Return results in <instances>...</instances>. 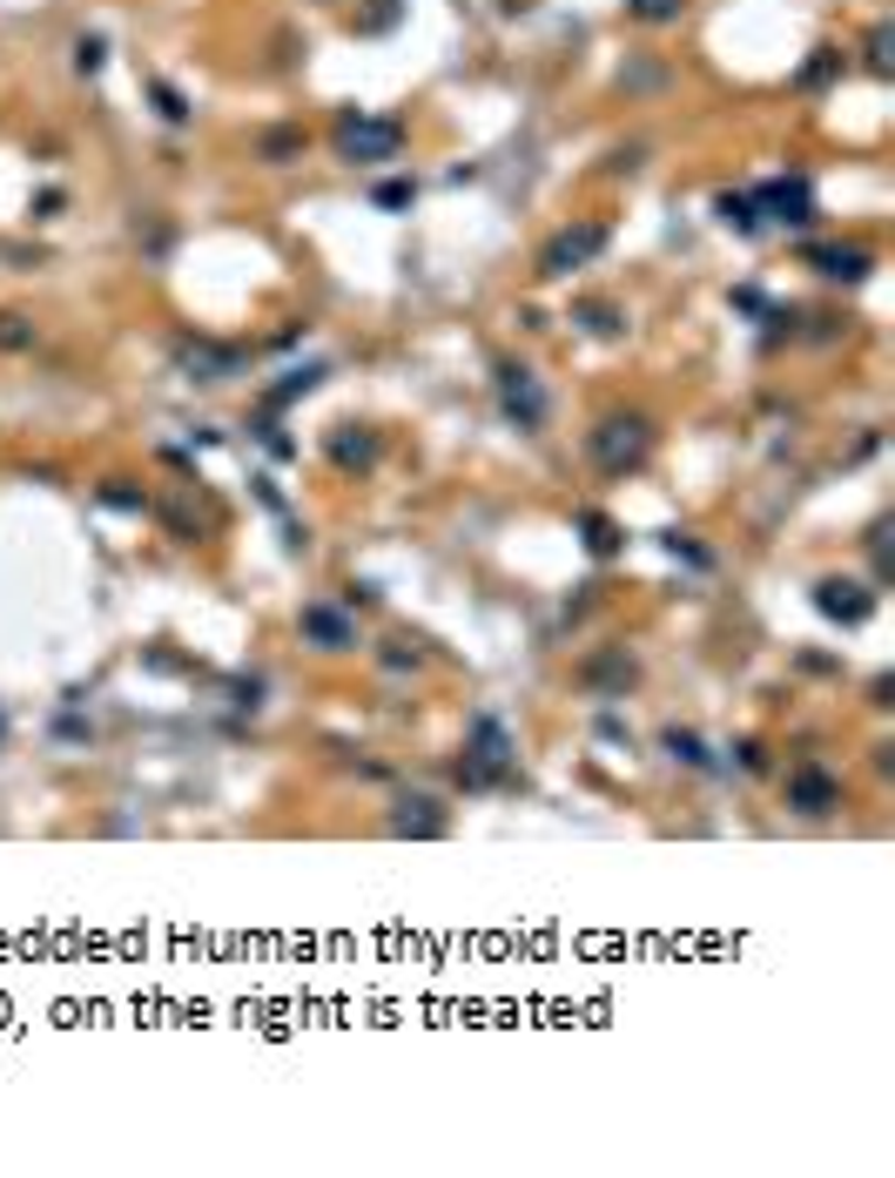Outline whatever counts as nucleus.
<instances>
[{"mask_svg": "<svg viewBox=\"0 0 895 1178\" xmlns=\"http://www.w3.org/2000/svg\"><path fill=\"white\" fill-rule=\"evenodd\" d=\"M397 148H404V122H397V115H364V108H357V115L337 122V155H344L351 168H357V162H391Z\"/></svg>", "mask_w": 895, "mask_h": 1178, "instance_id": "3", "label": "nucleus"}, {"mask_svg": "<svg viewBox=\"0 0 895 1178\" xmlns=\"http://www.w3.org/2000/svg\"><path fill=\"white\" fill-rule=\"evenodd\" d=\"M290 155H303V135L296 128H270L263 135V162H290Z\"/></svg>", "mask_w": 895, "mask_h": 1178, "instance_id": "25", "label": "nucleus"}, {"mask_svg": "<svg viewBox=\"0 0 895 1178\" xmlns=\"http://www.w3.org/2000/svg\"><path fill=\"white\" fill-rule=\"evenodd\" d=\"M499 404H506V417L519 432H539L545 425V391H539V378L525 371V364H499Z\"/></svg>", "mask_w": 895, "mask_h": 1178, "instance_id": "7", "label": "nucleus"}, {"mask_svg": "<svg viewBox=\"0 0 895 1178\" xmlns=\"http://www.w3.org/2000/svg\"><path fill=\"white\" fill-rule=\"evenodd\" d=\"M660 747L674 754L680 768H714V754H707V747H700V734H687V727H667V734H660Z\"/></svg>", "mask_w": 895, "mask_h": 1178, "instance_id": "15", "label": "nucleus"}, {"mask_svg": "<svg viewBox=\"0 0 895 1178\" xmlns=\"http://www.w3.org/2000/svg\"><path fill=\"white\" fill-rule=\"evenodd\" d=\"M391 828H397V835H425V841H431V835H445L451 822H445V808H438L431 795H412V802H397Z\"/></svg>", "mask_w": 895, "mask_h": 1178, "instance_id": "12", "label": "nucleus"}, {"mask_svg": "<svg viewBox=\"0 0 895 1178\" xmlns=\"http://www.w3.org/2000/svg\"><path fill=\"white\" fill-rule=\"evenodd\" d=\"M0 734H8V721H0Z\"/></svg>", "mask_w": 895, "mask_h": 1178, "instance_id": "31", "label": "nucleus"}, {"mask_svg": "<svg viewBox=\"0 0 895 1178\" xmlns=\"http://www.w3.org/2000/svg\"><path fill=\"white\" fill-rule=\"evenodd\" d=\"M102 498H108V505H122V513H142V505H148L135 485H102Z\"/></svg>", "mask_w": 895, "mask_h": 1178, "instance_id": "28", "label": "nucleus"}, {"mask_svg": "<svg viewBox=\"0 0 895 1178\" xmlns=\"http://www.w3.org/2000/svg\"><path fill=\"white\" fill-rule=\"evenodd\" d=\"M404 203H412V183H384L377 189V209H404Z\"/></svg>", "mask_w": 895, "mask_h": 1178, "instance_id": "29", "label": "nucleus"}, {"mask_svg": "<svg viewBox=\"0 0 895 1178\" xmlns=\"http://www.w3.org/2000/svg\"><path fill=\"white\" fill-rule=\"evenodd\" d=\"M102 61H108V41H102V34H81V41H74V68H81V74H102Z\"/></svg>", "mask_w": 895, "mask_h": 1178, "instance_id": "24", "label": "nucleus"}, {"mask_svg": "<svg viewBox=\"0 0 895 1178\" xmlns=\"http://www.w3.org/2000/svg\"><path fill=\"white\" fill-rule=\"evenodd\" d=\"M391 666H418V647H404V640H391V653H384Z\"/></svg>", "mask_w": 895, "mask_h": 1178, "instance_id": "30", "label": "nucleus"}, {"mask_svg": "<svg viewBox=\"0 0 895 1178\" xmlns=\"http://www.w3.org/2000/svg\"><path fill=\"white\" fill-rule=\"evenodd\" d=\"M573 323H586L593 337H620V330H626V310H613V303H573Z\"/></svg>", "mask_w": 895, "mask_h": 1178, "instance_id": "17", "label": "nucleus"}, {"mask_svg": "<svg viewBox=\"0 0 895 1178\" xmlns=\"http://www.w3.org/2000/svg\"><path fill=\"white\" fill-rule=\"evenodd\" d=\"M176 364L196 378V384H229L242 371V351L236 344H209V337H183L176 344Z\"/></svg>", "mask_w": 895, "mask_h": 1178, "instance_id": "8", "label": "nucleus"}, {"mask_svg": "<svg viewBox=\"0 0 895 1178\" xmlns=\"http://www.w3.org/2000/svg\"><path fill=\"white\" fill-rule=\"evenodd\" d=\"M296 633H303V647H316V653H351V647H357V620H351L344 607H331V600H310V607L296 613Z\"/></svg>", "mask_w": 895, "mask_h": 1178, "instance_id": "6", "label": "nucleus"}, {"mask_svg": "<svg viewBox=\"0 0 895 1178\" xmlns=\"http://www.w3.org/2000/svg\"><path fill=\"white\" fill-rule=\"evenodd\" d=\"M680 8H687V0H626L633 21H680Z\"/></svg>", "mask_w": 895, "mask_h": 1178, "instance_id": "23", "label": "nucleus"}, {"mask_svg": "<svg viewBox=\"0 0 895 1178\" xmlns=\"http://www.w3.org/2000/svg\"><path fill=\"white\" fill-rule=\"evenodd\" d=\"M714 209H720V223H727V229H741V236H754V229H761V209H754V196H735V189H727Z\"/></svg>", "mask_w": 895, "mask_h": 1178, "instance_id": "16", "label": "nucleus"}, {"mask_svg": "<svg viewBox=\"0 0 895 1178\" xmlns=\"http://www.w3.org/2000/svg\"><path fill=\"white\" fill-rule=\"evenodd\" d=\"M512 734H506V721L499 714H478L471 721V741H465V754H458V782L478 795V788H499V782H512Z\"/></svg>", "mask_w": 895, "mask_h": 1178, "instance_id": "2", "label": "nucleus"}, {"mask_svg": "<svg viewBox=\"0 0 895 1178\" xmlns=\"http://www.w3.org/2000/svg\"><path fill=\"white\" fill-rule=\"evenodd\" d=\"M754 209L781 229H808L815 223V189H808V176H774V183L754 189Z\"/></svg>", "mask_w": 895, "mask_h": 1178, "instance_id": "5", "label": "nucleus"}, {"mask_svg": "<svg viewBox=\"0 0 895 1178\" xmlns=\"http://www.w3.org/2000/svg\"><path fill=\"white\" fill-rule=\"evenodd\" d=\"M580 533H586V552H593V559H613V552H620V526H613L606 513H593V505L580 513Z\"/></svg>", "mask_w": 895, "mask_h": 1178, "instance_id": "14", "label": "nucleus"}, {"mask_svg": "<svg viewBox=\"0 0 895 1178\" xmlns=\"http://www.w3.org/2000/svg\"><path fill=\"white\" fill-rule=\"evenodd\" d=\"M148 95H155V108H162V122H176V128L189 122V102H183V95L169 89V81H148Z\"/></svg>", "mask_w": 895, "mask_h": 1178, "instance_id": "22", "label": "nucleus"}, {"mask_svg": "<svg viewBox=\"0 0 895 1178\" xmlns=\"http://www.w3.org/2000/svg\"><path fill=\"white\" fill-rule=\"evenodd\" d=\"M586 452H593V465L606 478H626V472L646 465V452H654V425H646L639 411H606L600 425L586 432Z\"/></svg>", "mask_w": 895, "mask_h": 1178, "instance_id": "1", "label": "nucleus"}, {"mask_svg": "<svg viewBox=\"0 0 895 1178\" xmlns=\"http://www.w3.org/2000/svg\"><path fill=\"white\" fill-rule=\"evenodd\" d=\"M331 458H337L344 472L377 465V432H364V425H337V432H331Z\"/></svg>", "mask_w": 895, "mask_h": 1178, "instance_id": "13", "label": "nucleus"}, {"mask_svg": "<svg viewBox=\"0 0 895 1178\" xmlns=\"http://www.w3.org/2000/svg\"><path fill=\"white\" fill-rule=\"evenodd\" d=\"M815 613H822V620H842V627H862V620L875 613V593H868V586H855V579H822V586H815Z\"/></svg>", "mask_w": 895, "mask_h": 1178, "instance_id": "11", "label": "nucleus"}, {"mask_svg": "<svg viewBox=\"0 0 895 1178\" xmlns=\"http://www.w3.org/2000/svg\"><path fill=\"white\" fill-rule=\"evenodd\" d=\"M868 68H875V74H888V68H895V28H888V21H875V28H868Z\"/></svg>", "mask_w": 895, "mask_h": 1178, "instance_id": "20", "label": "nucleus"}, {"mask_svg": "<svg viewBox=\"0 0 895 1178\" xmlns=\"http://www.w3.org/2000/svg\"><path fill=\"white\" fill-rule=\"evenodd\" d=\"M835 74H842V54H835V48H815V61L794 74V89H829Z\"/></svg>", "mask_w": 895, "mask_h": 1178, "instance_id": "18", "label": "nucleus"}, {"mask_svg": "<svg viewBox=\"0 0 895 1178\" xmlns=\"http://www.w3.org/2000/svg\"><path fill=\"white\" fill-rule=\"evenodd\" d=\"M660 546H667L674 559H687V566H707V552H700V546H694L687 533H660Z\"/></svg>", "mask_w": 895, "mask_h": 1178, "instance_id": "27", "label": "nucleus"}, {"mask_svg": "<svg viewBox=\"0 0 895 1178\" xmlns=\"http://www.w3.org/2000/svg\"><path fill=\"white\" fill-rule=\"evenodd\" d=\"M788 808L794 815H829V808H842V782L822 762H801V768H788Z\"/></svg>", "mask_w": 895, "mask_h": 1178, "instance_id": "10", "label": "nucleus"}, {"mask_svg": "<svg viewBox=\"0 0 895 1178\" xmlns=\"http://www.w3.org/2000/svg\"><path fill=\"white\" fill-rule=\"evenodd\" d=\"M801 264L815 270V277H829V283H862V277L875 270V257H868L862 242H808Z\"/></svg>", "mask_w": 895, "mask_h": 1178, "instance_id": "9", "label": "nucleus"}, {"mask_svg": "<svg viewBox=\"0 0 895 1178\" xmlns=\"http://www.w3.org/2000/svg\"><path fill=\"white\" fill-rule=\"evenodd\" d=\"M316 378H323V364H303V371H290L283 384H270V404H290V397H303V391H316Z\"/></svg>", "mask_w": 895, "mask_h": 1178, "instance_id": "21", "label": "nucleus"}, {"mask_svg": "<svg viewBox=\"0 0 895 1178\" xmlns=\"http://www.w3.org/2000/svg\"><path fill=\"white\" fill-rule=\"evenodd\" d=\"M0 351H34V323L21 310H0Z\"/></svg>", "mask_w": 895, "mask_h": 1178, "instance_id": "19", "label": "nucleus"}, {"mask_svg": "<svg viewBox=\"0 0 895 1178\" xmlns=\"http://www.w3.org/2000/svg\"><path fill=\"white\" fill-rule=\"evenodd\" d=\"M606 249V223H573V229H559L545 249H539V277L545 283H559V277H573V270H586L593 257Z\"/></svg>", "mask_w": 895, "mask_h": 1178, "instance_id": "4", "label": "nucleus"}, {"mask_svg": "<svg viewBox=\"0 0 895 1178\" xmlns=\"http://www.w3.org/2000/svg\"><path fill=\"white\" fill-rule=\"evenodd\" d=\"M586 681H600V688H606V681H633V660H626V653H613V660L586 666Z\"/></svg>", "mask_w": 895, "mask_h": 1178, "instance_id": "26", "label": "nucleus"}]
</instances>
